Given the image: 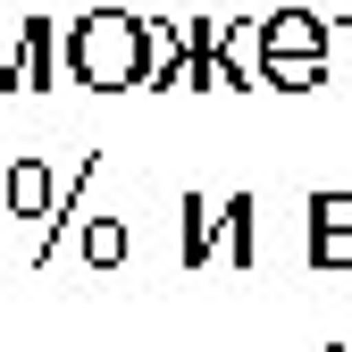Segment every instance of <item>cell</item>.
Listing matches in <instances>:
<instances>
[{"label": "cell", "mask_w": 352, "mask_h": 352, "mask_svg": "<svg viewBox=\"0 0 352 352\" xmlns=\"http://www.w3.org/2000/svg\"><path fill=\"white\" fill-rule=\"evenodd\" d=\"M302 218H311V235H352V193H311Z\"/></svg>", "instance_id": "cell-9"}, {"label": "cell", "mask_w": 352, "mask_h": 352, "mask_svg": "<svg viewBox=\"0 0 352 352\" xmlns=\"http://www.w3.org/2000/svg\"><path fill=\"white\" fill-rule=\"evenodd\" d=\"M25 51H34V17L0 25V93H17V84H25Z\"/></svg>", "instance_id": "cell-8"}, {"label": "cell", "mask_w": 352, "mask_h": 352, "mask_svg": "<svg viewBox=\"0 0 352 352\" xmlns=\"http://www.w3.org/2000/svg\"><path fill=\"white\" fill-rule=\"evenodd\" d=\"M176 218H185V227H176L185 269H210V252L227 243V201H218V193H185V201H176Z\"/></svg>", "instance_id": "cell-4"}, {"label": "cell", "mask_w": 352, "mask_h": 352, "mask_svg": "<svg viewBox=\"0 0 352 352\" xmlns=\"http://www.w3.org/2000/svg\"><path fill=\"white\" fill-rule=\"evenodd\" d=\"M327 76L352 84V17H336V42H327Z\"/></svg>", "instance_id": "cell-12"}, {"label": "cell", "mask_w": 352, "mask_h": 352, "mask_svg": "<svg viewBox=\"0 0 352 352\" xmlns=\"http://www.w3.org/2000/svg\"><path fill=\"white\" fill-rule=\"evenodd\" d=\"M59 210V176L42 151H17L9 176H0V218H51Z\"/></svg>", "instance_id": "cell-3"}, {"label": "cell", "mask_w": 352, "mask_h": 352, "mask_svg": "<svg viewBox=\"0 0 352 352\" xmlns=\"http://www.w3.org/2000/svg\"><path fill=\"white\" fill-rule=\"evenodd\" d=\"M327 42H336V17H319V9L260 17V84H269V93H311V84H327Z\"/></svg>", "instance_id": "cell-2"}, {"label": "cell", "mask_w": 352, "mask_h": 352, "mask_svg": "<svg viewBox=\"0 0 352 352\" xmlns=\"http://www.w3.org/2000/svg\"><path fill=\"white\" fill-rule=\"evenodd\" d=\"M76 252L93 260V269H126L135 235H126V218H84V227H76Z\"/></svg>", "instance_id": "cell-7"}, {"label": "cell", "mask_w": 352, "mask_h": 352, "mask_svg": "<svg viewBox=\"0 0 352 352\" xmlns=\"http://www.w3.org/2000/svg\"><path fill=\"white\" fill-rule=\"evenodd\" d=\"M168 84H185V17H151V76H143V93H168Z\"/></svg>", "instance_id": "cell-6"}, {"label": "cell", "mask_w": 352, "mask_h": 352, "mask_svg": "<svg viewBox=\"0 0 352 352\" xmlns=\"http://www.w3.org/2000/svg\"><path fill=\"white\" fill-rule=\"evenodd\" d=\"M327 352H352V344H327Z\"/></svg>", "instance_id": "cell-13"}, {"label": "cell", "mask_w": 352, "mask_h": 352, "mask_svg": "<svg viewBox=\"0 0 352 352\" xmlns=\"http://www.w3.org/2000/svg\"><path fill=\"white\" fill-rule=\"evenodd\" d=\"M218 84H260V17H235V25H218Z\"/></svg>", "instance_id": "cell-5"}, {"label": "cell", "mask_w": 352, "mask_h": 352, "mask_svg": "<svg viewBox=\"0 0 352 352\" xmlns=\"http://www.w3.org/2000/svg\"><path fill=\"white\" fill-rule=\"evenodd\" d=\"M143 76H151V17H135V9L67 17V84H84V93H143Z\"/></svg>", "instance_id": "cell-1"}, {"label": "cell", "mask_w": 352, "mask_h": 352, "mask_svg": "<svg viewBox=\"0 0 352 352\" xmlns=\"http://www.w3.org/2000/svg\"><path fill=\"white\" fill-rule=\"evenodd\" d=\"M227 252H235V269L252 260V193H227Z\"/></svg>", "instance_id": "cell-10"}, {"label": "cell", "mask_w": 352, "mask_h": 352, "mask_svg": "<svg viewBox=\"0 0 352 352\" xmlns=\"http://www.w3.org/2000/svg\"><path fill=\"white\" fill-rule=\"evenodd\" d=\"M311 269H352V235H311Z\"/></svg>", "instance_id": "cell-11"}]
</instances>
